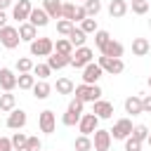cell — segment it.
Wrapping results in <instances>:
<instances>
[{"instance_id": "f5cc1de1", "label": "cell", "mask_w": 151, "mask_h": 151, "mask_svg": "<svg viewBox=\"0 0 151 151\" xmlns=\"http://www.w3.org/2000/svg\"><path fill=\"white\" fill-rule=\"evenodd\" d=\"M149 26H151V19H149Z\"/></svg>"}, {"instance_id": "7c38bea8", "label": "cell", "mask_w": 151, "mask_h": 151, "mask_svg": "<svg viewBox=\"0 0 151 151\" xmlns=\"http://www.w3.org/2000/svg\"><path fill=\"white\" fill-rule=\"evenodd\" d=\"M101 76H104V71H101L99 64H94V61L83 68V83H85V85H97V80H99Z\"/></svg>"}, {"instance_id": "e0dca14e", "label": "cell", "mask_w": 151, "mask_h": 151, "mask_svg": "<svg viewBox=\"0 0 151 151\" xmlns=\"http://www.w3.org/2000/svg\"><path fill=\"white\" fill-rule=\"evenodd\" d=\"M17 31H19V38H21L24 42H28V45H31V42L38 38V28H35L33 24H28V21L19 24V28H17Z\"/></svg>"}, {"instance_id": "484cf974", "label": "cell", "mask_w": 151, "mask_h": 151, "mask_svg": "<svg viewBox=\"0 0 151 151\" xmlns=\"http://www.w3.org/2000/svg\"><path fill=\"white\" fill-rule=\"evenodd\" d=\"M54 90H57V94H73L76 85H73V80H71V78H59V80H57V85H54Z\"/></svg>"}, {"instance_id": "7dc6e473", "label": "cell", "mask_w": 151, "mask_h": 151, "mask_svg": "<svg viewBox=\"0 0 151 151\" xmlns=\"http://www.w3.org/2000/svg\"><path fill=\"white\" fill-rule=\"evenodd\" d=\"M12 5V0H0V9H7Z\"/></svg>"}, {"instance_id": "816d5d0a", "label": "cell", "mask_w": 151, "mask_h": 151, "mask_svg": "<svg viewBox=\"0 0 151 151\" xmlns=\"http://www.w3.org/2000/svg\"><path fill=\"white\" fill-rule=\"evenodd\" d=\"M12 151H24V149H12Z\"/></svg>"}, {"instance_id": "7402d4cb", "label": "cell", "mask_w": 151, "mask_h": 151, "mask_svg": "<svg viewBox=\"0 0 151 151\" xmlns=\"http://www.w3.org/2000/svg\"><path fill=\"white\" fill-rule=\"evenodd\" d=\"M33 97L35 99H47L50 97V92H52V85L47 83V80H35V85H33Z\"/></svg>"}, {"instance_id": "2e32d148", "label": "cell", "mask_w": 151, "mask_h": 151, "mask_svg": "<svg viewBox=\"0 0 151 151\" xmlns=\"http://www.w3.org/2000/svg\"><path fill=\"white\" fill-rule=\"evenodd\" d=\"M123 52H125V47H123L118 40H113V38L101 47V54H104V57H111V59H120V57H123Z\"/></svg>"}, {"instance_id": "52a82bcc", "label": "cell", "mask_w": 151, "mask_h": 151, "mask_svg": "<svg viewBox=\"0 0 151 151\" xmlns=\"http://www.w3.org/2000/svg\"><path fill=\"white\" fill-rule=\"evenodd\" d=\"M78 130H80V134H85V137L94 134V130H99V118H97L94 113H83L80 120H78Z\"/></svg>"}, {"instance_id": "4316f807", "label": "cell", "mask_w": 151, "mask_h": 151, "mask_svg": "<svg viewBox=\"0 0 151 151\" xmlns=\"http://www.w3.org/2000/svg\"><path fill=\"white\" fill-rule=\"evenodd\" d=\"M85 40H87V38H85V33H83L78 26H73V31L68 33V42L73 45V50H76V47H83V45H85Z\"/></svg>"}, {"instance_id": "4fadbf2b", "label": "cell", "mask_w": 151, "mask_h": 151, "mask_svg": "<svg viewBox=\"0 0 151 151\" xmlns=\"http://www.w3.org/2000/svg\"><path fill=\"white\" fill-rule=\"evenodd\" d=\"M92 113H94L99 120H109V118H113V104H111V101H106V99H97V101H94Z\"/></svg>"}, {"instance_id": "9c48e42d", "label": "cell", "mask_w": 151, "mask_h": 151, "mask_svg": "<svg viewBox=\"0 0 151 151\" xmlns=\"http://www.w3.org/2000/svg\"><path fill=\"white\" fill-rule=\"evenodd\" d=\"M26 123H28L26 111L14 109V111H9V113H7V127H9V130H24V127H26Z\"/></svg>"}, {"instance_id": "44dd1931", "label": "cell", "mask_w": 151, "mask_h": 151, "mask_svg": "<svg viewBox=\"0 0 151 151\" xmlns=\"http://www.w3.org/2000/svg\"><path fill=\"white\" fill-rule=\"evenodd\" d=\"M151 52V42L146 38H134L132 40V54L134 57H146Z\"/></svg>"}, {"instance_id": "cb8c5ba5", "label": "cell", "mask_w": 151, "mask_h": 151, "mask_svg": "<svg viewBox=\"0 0 151 151\" xmlns=\"http://www.w3.org/2000/svg\"><path fill=\"white\" fill-rule=\"evenodd\" d=\"M14 109H17V97H14L12 92L0 94V111H2V113H9V111H14Z\"/></svg>"}, {"instance_id": "e575fe53", "label": "cell", "mask_w": 151, "mask_h": 151, "mask_svg": "<svg viewBox=\"0 0 151 151\" xmlns=\"http://www.w3.org/2000/svg\"><path fill=\"white\" fill-rule=\"evenodd\" d=\"M73 26H76L73 21H68V19H59V21H57V33H59V35H66V38H68V33L73 31Z\"/></svg>"}, {"instance_id": "60d3db41", "label": "cell", "mask_w": 151, "mask_h": 151, "mask_svg": "<svg viewBox=\"0 0 151 151\" xmlns=\"http://www.w3.org/2000/svg\"><path fill=\"white\" fill-rule=\"evenodd\" d=\"M132 12H134V14H146V12H149V0L132 2Z\"/></svg>"}, {"instance_id": "83f0119b", "label": "cell", "mask_w": 151, "mask_h": 151, "mask_svg": "<svg viewBox=\"0 0 151 151\" xmlns=\"http://www.w3.org/2000/svg\"><path fill=\"white\" fill-rule=\"evenodd\" d=\"M54 52L71 57V54H73V45L68 42V38H57V42H54Z\"/></svg>"}, {"instance_id": "d4e9b609", "label": "cell", "mask_w": 151, "mask_h": 151, "mask_svg": "<svg viewBox=\"0 0 151 151\" xmlns=\"http://www.w3.org/2000/svg\"><path fill=\"white\" fill-rule=\"evenodd\" d=\"M35 85V76L33 73H19L17 76V87L19 90H33Z\"/></svg>"}, {"instance_id": "ab89813d", "label": "cell", "mask_w": 151, "mask_h": 151, "mask_svg": "<svg viewBox=\"0 0 151 151\" xmlns=\"http://www.w3.org/2000/svg\"><path fill=\"white\" fill-rule=\"evenodd\" d=\"M40 149H42V142H40L38 137H28V139H26L24 151H40Z\"/></svg>"}, {"instance_id": "f6af8a7d", "label": "cell", "mask_w": 151, "mask_h": 151, "mask_svg": "<svg viewBox=\"0 0 151 151\" xmlns=\"http://www.w3.org/2000/svg\"><path fill=\"white\" fill-rule=\"evenodd\" d=\"M0 151H12V142H9V137H0Z\"/></svg>"}, {"instance_id": "8fae6325", "label": "cell", "mask_w": 151, "mask_h": 151, "mask_svg": "<svg viewBox=\"0 0 151 151\" xmlns=\"http://www.w3.org/2000/svg\"><path fill=\"white\" fill-rule=\"evenodd\" d=\"M31 9H33L31 0H19V2L12 7V19H17L19 24H24V21H28V14H31Z\"/></svg>"}, {"instance_id": "d6a6232c", "label": "cell", "mask_w": 151, "mask_h": 151, "mask_svg": "<svg viewBox=\"0 0 151 151\" xmlns=\"http://www.w3.org/2000/svg\"><path fill=\"white\" fill-rule=\"evenodd\" d=\"M33 66H35V64H33L28 57H19V59H17V73H31Z\"/></svg>"}, {"instance_id": "ba28073f", "label": "cell", "mask_w": 151, "mask_h": 151, "mask_svg": "<svg viewBox=\"0 0 151 151\" xmlns=\"http://www.w3.org/2000/svg\"><path fill=\"white\" fill-rule=\"evenodd\" d=\"M132 120L130 118H120V120H116V125H113V130H109L111 132V139H127L130 134H132Z\"/></svg>"}, {"instance_id": "f546056e", "label": "cell", "mask_w": 151, "mask_h": 151, "mask_svg": "<svg viewBox=\"0 0 151 151\" xmlns=\"http://www.w3.org/2000/svg\"><path fill=\"white\" fill-rule=\"evenodd\" d=\"M83 7H85V14H87V17H92V19L101 12V2H99V0H85V2H83Z\"/></svg>"}, {"instance_id": "836d02e7", "label": "cell", "mask_w": 151, "mask_h": 151, "mask_svg": "<svg viewBox=\"0 0 151 151\" xmlns=\"http://www.w3.org/2000/svg\"><path fill=\"white\" fill-rule=\"evenodd\" d=\"M31 73H33V76H35V78H38V80H47V76H50V73H52V68H50V66H47V64H35V66H33V71H31Z\"/></svg>"}, {"instance_id": "8d00e7d4", "label": "cell", "mask_w": 151, "mask_h": 151, "mask_svg": "<svg viewBox=\"0 0 151 151\" xmlns=\"http://www.w3.org/2000/svg\"><path fill=\"white\" fill-rule=\"evenodd\" d=\"M26 139H28V137H26L24 132H14V134L9 137V142H12V149H24V146H26Z\"/></svg>"}, {"instance_id": "7bdbcfd3", "label": "cell", "mask_w": 151, "mask_h": 151, "mask_svg": "<svg viewBox=\"0 0 151 151\" xmlns=\"http://www.w3.org/2000/svg\"><path fill=\"white\" fill-rule=\"evenodd\" d=\"M83 19H87L85 7H83V5H76V12H73V24H76V21H83Z\"/></svg>"}, {"instance_id": "3957f363", "label": "cell", "mask_w": 151, "mask_h": 151, "mask_svg": "<svg viewBox=\"0 0 151 151\" xmlns=\"http://www.w3.org/2000/svg\"><path fill=\"white\" fill-rule=\"evenodd\" d=\"M92 57H94V52L90 50V47H76L73 50V54H71V66L73 68H85L87 64H92Z\"/></svg>"}, {"instance_id": "4dcf8cb0", "label": "cell", "mask_w": 151, "mask_h": 151, "mask_svg": "<svg viewBox=\"0 0 151 151\" xmlns=\"http://www.w3.org/2000/svg\"><path fill=\"white\" fill-rule=\"evenodd\" d=\"M78 28H80V31H83L85 35H87V33H97V31H99V26H97V19H92V17H87V19H83Z\"/></svg>"}, {"instance_id": "603a6c76", "label": "cell", "mask_w": 151, "mask_h": 151, "mask_svg": "<svg viewBox=\"0 0 151 151\" xmlns=\"http://www.w3.org/2000/svg\"><path fill=\"white\" fill-rule=\"evenodd\" d=\"M125 113L139 116V113H142V97H137V94L127 97V99H125Z\"/></svg>"}, {"instance_id": "6da1fadb", "label": "cell", "mask_w": 151, "mask_h": 151, "mask_svg": "<svg viewBox=\"0 0 151 151\" xmlns=\"http://www.w3.org/2000/svg\"><path fill=\"white\" fill-rule=\"evenodd\" d=\"M80 116H83V101L71 99V101H68V106H66V113L61 116V123H64L66 127H73V125H78Z\"/></svg>"}, {"instance_id": "ee69618b", "label": "cell", "mask_w": 151, "mask_h": 151, "mask_svg": "<svg viewBox=\"0 0 151 151\" xmlns=\"http://www.w3.org/2000/svg\"><path fill=\"white\" fill-rule=\"evenodd\" d=\"M142 113H151V94L142 97Z\"/></svg>"}, {"instance_id": "b9f144b4", "label": "cell", "mask_w": 151, "mask_h": 151, "mask_svg": "<svg viewBox=\"0 0 151 151\" xmlns=\"http://www.w3.org/2000/svg\"><path fill=\"white\" fill-rule=\"evenodd\" d=\"M125 151H142V142L127 137V139H125Z\"/></svg>"}, {"instance_id": "d6986e66", "label": "cell", "mask_w": 151, "mask_h": 151, "mask_svg": "<svg viewBox=\"0 0 151 151\" xmlns=\"http://www.w3.org/2000/svg\"><path fill=\"white\" fill-rule=\"evenodd\" d=\"M61 0H42V9L50 19H61Z\"/></svg>"}, {"instance_id": "30bf717a", "label": "cell", "mask_w": 151, "mask_h": 151, "mask_svg": "<svg viewBox=\"0 0 151 151\" xmlns=\"http://www.w3.org/2000/svg\"><path fill=\"white\" fill-rule=\"evenodd\" d=\"M92 149H94V151H109V149H111V132H109V130H94Z\"/></svg>"}, {"instance_id": "5bb4252c", "label": "cell", "mask_w": 151, "mask_h": 151, "mask_svg": "<svg viewBox=\"0 0 151 151\" xmlns=\"http://www.w3.org/2000/svg\"><path fill=\"white\" fill-rule=\"evenodd\" d=\"M0 87H2L5 92H12V90L17 87V76H14V71L7 68V66L0 68Z\"/></svg>"}, {"instance_id": "74e56055", "label": "cell", "mask_w": 151, "mask_h": 151, "mask_svg": "<svg viewBox=\"0 0 151 151\" xmlns=\"http://www.w3.org/2000/svg\"><path fill=\"white\" fill-rule=\"evenodd\" d=\"M109 40H111V35H109V31H101V28H99V31L94 33V45H97L99 50H101V47H104V45H106Z\"/></svg>"}, {"instance_id": "bcb514c9", "label": "cell", "mask_w": 151, "mask_h": 151, "mask_svg": "<svg viewBox=\"0 0 151 151\" xmlns=\"http://www.w3.org/2000/svg\"><path fill=\"white\" fill-rule=\"evenodd\" d=\"M2 26H7V14H5V9H0V28Z\"/></svg>"}, {"instance_id": "ac0fdd59", "label": "cell", "mask_w": 151, "mask_h": 151, "mask_svg": "<svg viewBox=\"0 0 151 151\" xmlns=\"http://www.w3.org/2000/svg\"><path fill=\"white\" fill-rule=\"evenodd\" d=\"M47 66H50L52 71H59V68H64V66H71V57L59 54V52H52V54L47 57Z\"/></svg>"}, {"instance_id": "c3c4849f", "label": "cell", "mask_w": 151, "mask_h": 151, "mask_svg": "<svg viewBox=\"0 0 151 151\" xmlns=\"http://www.w3.org/2000/svg\"><path fill=\"white\" fill-rule=\"evenodd\" d=\"M146 142H149V146H151V132H149V137H146Z\"/></svg>"}, {"instance_id": "f1b7e54d", "label": "cell", "mask_w": 151, "mask_h": 151, "mask_svg": "<svg viewBox=\"0 0 151 151\" xmlns=\"http://www.w3.org/2000/svg\"><path fill=\"white\" fill-rule=\"evenodd\" d=\"M73 94H76L73 99H78V101H83V104H85V101H92V99H90V85H85V83H83V85H76Z\"/></svg>"}, {"instance_id": "8992f818", "label": "cell", "mask_w": 151, "mask_h": 151, "mask_svg": "<svg viewBox=\"0 0 151 151\" xmlns=\"http://www.w3.org/2000/svg\"><path fill=\"white\" fill-rule=\"evenodd\" d=\"M38 127H40V132L52 134V132L57 130V116H54V111H50V109L40 111V116H38Z\"/></svg>"}, {"instance_id": "7a4b0ae2", "label": "cell", "mask_w": 151, "mask_h": 151, "mask_svg": "<svg viewBox=\"0 0 151 151\" xmlns=\"http://www.w3.org/2000/svg\"><path fill=\"white\" fill-rule=\"evenodd\" d=\"M54 52V40L52 38H35L31 42V57H50Z\"/></svg>"}, {"instance_id": "681fc988", "label": "cell", "mask_w": 151, "mask_h": 151, "mask_svg": "<svg viewBox=\"0 0 151 151\" xmlns=\"http://www.w3.org/2000/svg\"><path fill=\"white\" fill-rule=\"evenodd\" d=\"M146 83H149V87H151V73H149V80H146Z\"/></svg>"}, {"instance_id": "f35d334b", "label": "cell", "mask_w": 151, "mask_h": 151, "mask_svg": "<svg viewBox=\"0 0 151 151\" xmlns=\"http://www.w3.org/2000/svg\"><path fill=\"white\" fill-rule=\"evenodd\" d=\"M73 12H76V5H73V2H64V5H61V19L73 21Z\"/></svg>"}, {"instance_id": "9a60e30c", "label": "cell", "mask_w": 151, "mask_h": 151, "mask_svg": "<svg viewBox=\"0 0 151 151\" xmlns=\"http://www.w3.org/2000/svg\"><path fill=\"white\" fill-rule=\"evenodd\" d=\"M28 24H33L35 28H42V26H47V24H50V17L45 14V9H42V7H33V9H31V14H28Z\"/></svg>"}, {"instance_id": "5b68a950", "label": "cell", "mask_w": 151, "mask_h": 151, "mask_svg": "<svg viewBox=\"0 0 151 151\" xmlns=\"http://www.w3.org/2000/svg\"><path fill=\"white\" fill-rule=\"evenodd\" d=\"M19 42H21V38H19V31L14 26H2L0 28V45L2 47L14 50V47H19Z\"/></svg>"}, {"instance_id": "f907efd6", "label": "cell", "mask_w": 151, "mask_h": 151, "mask_svg": "<svg viewBox=\"0 0 151 151\" xmlns=\"http://www.w3.org/2000/svg\"><path fill=\"white\" fill-rule=\"evenodd\" d=\"M130 2H142V0H130Z\"/></svg>"}, {"instance_id": "d590c367", "label": "cell", "mask_w": 151, "mask_h": 151, "mask_svg": "<svg viewBox=\"0 0 151 151\" xmlns=\"http://www.w3.org/2000/svg\"><path fill=\"white\" fill-rule=\"evenodd\" d=\"M130 137L137 139V142H146V137H149V127H146V125H134Z\"/></svg>"}, {"instance_id": "277c9868", "label": "cell", "mask_w": 151, "mask_h": 151, "mask_svg": "<svg viewBox=\"0 0 151 151\" xmlns=\"http://www.w3.org/2000/svg\"><path fill=\"white\" fill-rule=\"evenodd\" d=\"M97 64H99V68L104 71V73H109V76H118V73H123L125 71V64H123V59H111V57H99L97 59Z\"/></svg>"}, {"instance_id": "1f68e13d", "label": "cell", "mask_w": 151, "mask_h": 151, "mask_svg": "<svg viewBox=\"0 0 151 151\" xmlns=\"http://www.w3.org/2000/svg\"><path fill=\"white\" fill-rule=\"evenodd\" d=\"M73 149H76V151H92V139L85 137V134H80V137H76Z\"/></svg>"}, {"instance_id": "db71d44e", "label": "cell", "mask_w": 151, "mask_h": 151, "mask_svg": "<svg viewBox=\"0 0 151 151\" xmlns=\"http://www.w3.org/2000/svg\"><path fill=\"white\" fill-rule=\"evenodd\" d=\"M78 2H85V0H78Z\"/></svg>"}, {"instance_id": "11a10c76", "label": "cell", "mask_w": 151, "mask_h": 151, "mask_svg": "<svg viewBox=\"0 0 151 151\" xmlns=\"http://www.w3.org/2000/svg\"><path fill=\"white\" fill-rule=\"evenodd\" d=\"M109 151H111V149H109Z\"/></svg>"}, {"instance_id": "ffe728a7", "label": "cell", "mask_w": 151, "mask_h": 151, "mask_svg": "<svg viewBox=\"0 0 151 151\" xmlns=\"http://www.w3.org/2000/svg\"><path fill=\"white\" fill-rule=\"evenodd\" d=\"M109 14L111 19H120L127 14V0H111L109 2Z\"/></svg>"}]
</instances>
